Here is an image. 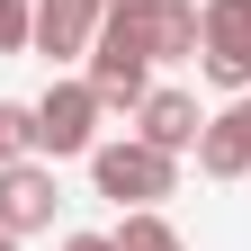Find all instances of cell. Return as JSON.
<instances>
[{
    "label": "cell",
    "mask_w": 251,
    "mask_h": 251,
    "mask_svg": "<svg viewBox=\"0 0 251 251\" xmlns=\"http://www.w3.org/2000/svg\"><path fill=\"white\" fill-rule=\"evenodd\" d=\"M90 188L117 198V206H162L179 188V152H152L144 135H117V144L90 152Z\"/></svg>",
    "instance_id": "1"
},
{
    "label": "cell",
    "mask_w": 251,
    "mask_h": 251,
    "mask_svg": "<svg viewBox=\"0 0 251 251\" xmlns=\"http://www.w3.org/2000/svg\"><path fill=\"white\" fill-rule=\"evenodd\" d=\"M198 72L225 99H251V0H198Z\"/></svg>",
    "instance_id": "2"
},
{
    "label": "cell",
    "mask_w": 251,
    "mask_h": 251,
    "mask_svg": "<svg viewBox=\"0 0 251 251\" xmlns=\"http://www.w3.org/2000/svg\"><path fill=\"white\" fill-rule=\"evenodd\" d=\"M99 90L90 81H54L45 99H36V152L45 162H90V152H99Z\"/></svg>",
    "instance_id": "3"
},
{
    "label": "cell",
    "mask_w": 251,
    "mask_h": 251,
    "mask_svg": "<svg viewBox=\"0 0 251 251\" xmlns=\"http://www.w3.org/2000/svg\"><path fill=\"white\" fill-rule=\"evenodd\" d=\"M54 206H63V188H54V162H0V233H45L54 225Z\"/></svg>",
    "instance_id": "4"
},
{
    "label": "cell",
    "mask_w": 251,
    "mask_h": 251,
    "mask_svg": "<svg viewBox=\"0 0 251 251\" xmlns=\"http://www.w3.org/2000/svg\"><path fill=\"white\" fill-rule=\"evenodd\" d=\"M99 18H108V0H36V45L45 63H72V54H90L99 45Z\"/></svg>",
    "instance_id": "5"
},
{
    "label": "cell",
    "mask_w": 251,
    "mask_h": 251,
    "mask_svg": "<svg viewBox=\"0 0 251 251\" xmlns=\"http://www.w3.org/2000/svg\"><path fill=\"white\" fill-rule=\"evenodd\" d=\"M198 171H206V179H251V99L215 108V117L198 126Z\"/></svg>",
    "instance_id": "6"
},
{
    "label": "cell",
    "mask_w": 251,
    "mask_h": 251,
    "mask_svg": "<svg viewBox=\"0 0 251 251\" xmlns=\"http://www.w3.org/2000/svg\"><path fill=\"white\" fill-rule=\"evenodd\" d=\"M81 81L99 90V108H126V117H135V108H144V90H152V63H144L135 45H108V36H99Z\"/></svg>",
    "instance_id": "7"
},
{
    "label": "cell",
    "mask_w": 251,
    "mask_h": 251,
    "mask_svg": "<svg viewBox=\"0 0 251 251\" xmlns=\"http://www.w3.org/2000/svg\"><path fill=\"white\" fill-rule=\"evenodd\" d=\"M198 99L188 90H144V108H135V135L152 144V152H198Z\"/></svg>",
    "instance_id": "8"
},
{
    "label": "cell",
    "mask_w": 251,
    "mask_h": 251,
    "mask_svg": "<svg viewBox=\"0 0 251 251\" xmlns=\"http://www.w3.org/2000/svg\"><path fill=\"white\" fill-rule=\"evenodd\" d=\"M152 18V63H198V0H144Z\"/></svg>",
    "instance_id": "9"
},
{
    "label": "cell",
    "mask_w": 251,
    "mask_h": 251,
    "mask_svg": "<svg viewBox=\"0 0 251 251\" xmlns=\"http://www.w3.org/2000/svg\"><path fill=\"white\" fill-rule=\"evenodd\" d=\"M108 242H117V251H188V242L171 233V215H162V206H126Z\"/></svg>",
    "instance_id": "10"
},
{
    "label": "cell",
    "mask_w": 251,
    "mask_h": 251,
    "mask_svg": "<svg viewBox=\"0 0 251 251\" xmlns=\"http://www.w3.org/2000/svg\"><path fill=\"white\" fill-rule=\"evenodd\" d=\"M0 162H36V108L0 99Z\"/></svg>",
    "instance_id": "11"
},
{
    "label": "cell",
    "mask_w": 251,
    "mask_h": 251,
    "mask_svg": "<svg viewBox=\"0 0 251 251\" xmlns=\"http://www.w3.org/2000/svg\"><path fill=\"white\" fill-rule=\"evenodd\" d=\"M36 36V0H0V54H27Z\"/></svg>",
    "instance_id": "12"
},
{
    "label": "cell",
    "mask_w": 251,
    "mask_h": 251,
    "mask_svg": "<svg viewBox=\"0 0 251 251\" xmlns=\"http://www.w3.org/2000/svg\"><path fill=\"white\" fill-rule=\"evenodd\" d=\"M63 251H117L108 233H72V242H63Z\"/></svg>",
    "instance_id": "13"
},
{
    "label": "cell",
    "mask_w": 251,
    "mask_h": 251,
    "mask_svg": "<svg viewBox=\"0 0 251 251\" xmlns=\"http://www.w3.org/2000/svg\"><path fill=\"white\" fill-rule=\"evenodd\" d=\"M0 251H18V233H0Z\"/></svg>",
    "instance_id": "14"
}]
</instances>
